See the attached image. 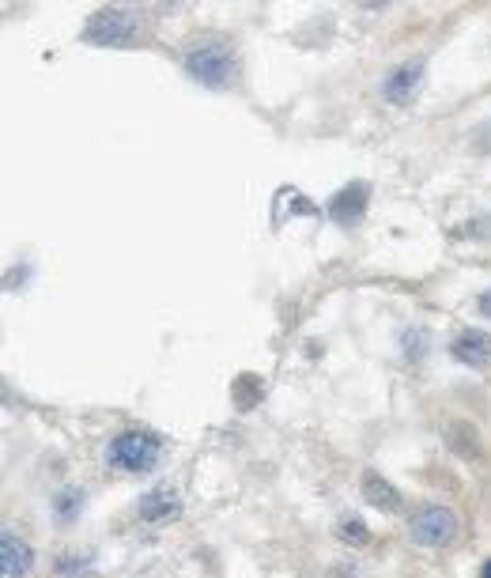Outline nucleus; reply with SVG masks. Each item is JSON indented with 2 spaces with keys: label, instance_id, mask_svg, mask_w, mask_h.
<instances>
[{
  "label": "nucleus",
  "instance_id": "f257e3e1",
  "mask_svg": "<svg viewBox=\"0 0 491 578\" xmlns=\"http://www.w3.org/2000/svg\"><path fill=\"white\" fill-rule=\"evenodd\" d=\"M163 454V439L152 431H121L106 446V461L121 473H152Z\"/></svg>",
  "mask_w": 491,
  "mask_h": 578
},
{
  "label": "nucleus",
  "instance_id": "f03ea898",
  "mask_svg": "<svg viewBox=\"0 0 491 578\" xmlns=\"http://www.w3.org/2000/svg\"><path fill=\"white\" fill-rule=\"evenodd\" d=\"M235 53L227 50L223 42H201V46H193V50L186 53V72L197 80V84L204 87H227L231 80H235Z\"/></svg>",
  "mask_w": 491,
  "mask_h": 578
},
{
  "label": "nucleus",
  "instance_id": "7ed1b4c3",
  "mask_svg": "<svg viewBox=\"0 0 491 578\" xmlns=\"http://www.w3.org/2000/svg\"><path fill=\"white\" fill-rule=\"evenodd\" d=\"M408 533H412V541L424 544V548H446L458 537V518H454V510L431 503V507H420L412 514Z\"/></svg>",
  "mask_w": 491,
  "mask_h": 578
},
{
  "label": "nucleus",
  "instance_id": "20e7f679",
  "mask_svg": "<svg viewBox=\"0 0 491 578\" xmlns=\"http://www.w3.org/2000/svg\"><path fill=\"white\" fill-rule=\"evenodd\" d=\"M136 38V19L125 8H99L84 23L87 46H125Z\"/></svg>",
  "mask_w": 491,
  "mask_h": 578
},
{
  "label": "nucleus",
  "instance_id": "39448f33",
  "mask_svg": "<svg viewBox=\"0 0 491 578\" xmlns=\"http://www.w3.org/2000/svg\"><path fill=\"white\" fill-rule=\"evenodd\" d=\"M136 514L144 522H152V526H167V522H174L182 514V499L174 495V488H155V492H148L136 503Z\"/></svg>",
  "mask_w": 491,
  "mask_h": 578
},
{
  "label": "nucleus",
  "instance_id": "423d86ee",
  "mask_svg": "<svg viewBox=\"0 0 491 578\" xmlns=\"http://www.w3.org/2000/svg\"><path fill=\"white\" fill-rule=\"evenodd\" d=\"M367 201H371V186L367 182H352V186H344L329 201V216L337 223H359L363 212H367Z\"/></svg>",
  "mask_w": 491,
  "mask_h": 578
},
{
  "label": "nucleus",
  "instance_id": "0eeeda50",
  "mask_svg": "<svg viewBox=\"0 0 491 578\" xmlns=\"http://www.w3.org/2000/svg\"><path fill=\"white\" fill-rule=\"evenodd\" d=\"M424 84V61H408V65L393 68L390 76L382 80V95L390 102H408L412 95H416V87Z\"/></svg>",
  "mask_w": 491,
  "mask_h": 578
},
{
  "label": "nucleus",
  "instance_id": "6e6552de",
  "mask_svg": "<svg viewBox=\"0 0 491 578\" xmlns=\"http://www.w3.org/2000/svg\"><path fill=\"white\" fill-rule=\"evenodd\" d=\"M0 560H4V578H27L34 567V552L27 541H19L16 533L0 537Z\"/></svg>",
  "mask_w": 491,
  "mask_h": 578
},
{
  "label": "nucleus",
  "instance_id": "1a4fd4ad",
  "mask_svg": "<svg viewBox=\"0 0 491 578\" xmlns=\"http://www.w3.org/2000/svg\"><path fill=\"white\" fill-rule=\"evenodd\" d=\"M454 359L465 363V367H488L491 363V337L480 333V329H465L458 340H454Z\"/></svg>",
  "mask_w": 491,
  "mask_h": 578
},
{
  "label": "nucleus",
  "instance_id": "9d476101",
  "mask_svg": "<svg viewBox=\"0 0 491 578\" xmlns=\"http://www.w3.org/2000/svg\"><path fill=\"white\" fill-rule=\"evenodd\" d=\"M363 499H367L371 507H378V510H397V507H401V495H397V488H393L386 476L374 473V469L363 473Z\"/></svg>",
  "mask_w": 491,
  "mask_h": 578
},
{
  "label": "nucleus",
  "instance_id": "9b49d317",
  "mask_svg": "<svg viewBox=\"0 0 491 578\" xmlns=\"http://www.w3.org/2000/svg\"><path fill=\"white\" fill-rule=\"evenodd\" d=\"M261 393H265V386H261L257 374H242V378H235V386H231V397H235V405L242 408V412H250V408L261 401Z\"/></svg>",
  "mask_w": 491,
  "mask_h": 578
},
{
  "label": "nucleus",
  "instance_id": "f8f14e48",
  "mask_svg": "<svg viewBox=\"0 0 491 578\" xmlns=\"http://www.w3.org/2000/svg\"><path fill=\"white\" fill-rule=\"evenodd\" d=\"M446 442H450V450H458L461 458H480L476 427H469V424H450V431H446Z\"/></svg>",
  "mask_w": 491,
  "mask_h": 578
},
{
  "label": "nucleus",
  "instance_id": "ddd939ff",
  "mask_svg": "<svg viewBox=\"0 0 491 578\" xmlns=\"http://www.w3.org/2000/svg\"><path fill=\"white\" fill-rule=\"evenodd\" d=\"M80 507H84V492L80 488H61V492L53 495V510H57L61 522H72Z\"/></svg>",
  "mask_w": 491,
  "mask_h": 578
},
{
  "label": "nucleus",
  "instance_id": "4468645a",
  "mask_svg": "<svg viewBox=\"0 0 491 578\" xmlns=\"http://www.w3.org/2000/svg\"><path fill=\"white\" fill-rule=\"evenodd\" d=\"M340 537L344 541H356V544H367V529L359 518H344V526H340Z\"/></svg>",
  "mask_w": 491,
  "mask_h": 578
},
{
  "label": "nucleus",
  "instance_id": "2eb2a0df",
  "mask_svg": "<svg viewBox=\"0 0 491 578\" xmlns=\"http://www.w3.org/2000/svg\"><path fill=\"white\" fill-rule=\"evenodd\" d=\"M476 310H480V314H484V318H491V291H484V295H480V299H476Z\"/></svg>",
  "mask_w": 491,
  "mask_h": 578
},
{
  "label": "nucleus",
  "instance_id": "dca6fc26",
  "mask_svg": "<svg viewBox=\"0 0 491 578\" xmlns=\"http://www.w3.org/2000/svg\"><path fill=\"white\" fill-rule=\"evenodd\" d=\"M480 578H491V560H484V567H480Z\"/></svg>",
  "mask_w": 491,
  "mask_h": 578
}]
</instances>
